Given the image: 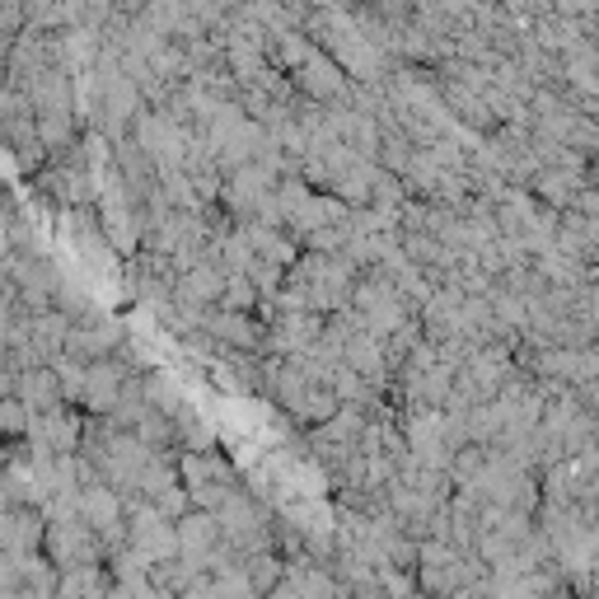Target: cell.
Segmentation results:
<instances>
[{"label": "cell", "instance_id": "cell-8", "mask_svg": "<svg viewBox=\"0 0 599 599\" xmlns=\"http://www.w3.org/2000/svg\"><path fill=\"white\" fill-rule=\"evenodd\" d=\"M571 188H576V178H562V174L543 178V197H548V202H571Z\"/></svg>", "mask_w": 599, "mask_h": 599}, {"label": "cell", "instance_id": "cell-4", "mask_svg": "<svg viewBox=\"0 0 599 599\" xmlns=\"http://www.w3.org/2000/svg\"><path fill=\"white\" fill-rule=\"evenodd\" d=\"M5 553H24V548H33L38 543V534H43V525L33 520V515L24 511H10V520H5Z\"/></svg>", "mask_w": 599, "mask_h": 599}, {"label": "cell", "instance_id": "cell-5", "mask_svg": "<svg viewBox=\"0 0 599 599\" xmlns=\"http://www.w3.org/2000/svg\"><path fill=\"white\" fill-rule=\"evenodd\" d=\"M305 89H309V94H319V99L337 94V71L328 66V61H309V71H305Z\"/></svg>", "mask_w": 599, "mask_h": 599}, {"label": "cell", "instance_id": "cell-9", "mask_svg": "<svg viewBox=\"0 0 599 599\" xmlns=\"http://www.w3.org/2000/svg\"><path fill=\"white\" fill-rule=\"evenodd\" d=\"M5 426H10V431H24V408H19V403H5Z\"/></svg>", "mask_w": 599, "mask_h": 599}, {"label": "cell", "instance_id": "cell-7", "mask_svg": "<svg viewBox=\"0 0 599 599\" xmlns=\"http://www.w3.org/2000/svg\"><path fill=\"white\" fill-rule=\"evenodd\" d=\"M225 300H230V309H249L253 305V281L249 277H230V286H225Z\"/></svg>", "mask_w": 599, "mask_h": 599}, {"label": "cell", "instance_id": "cell-3", "mask_svg": "<svg viewBox=\"0 0 599 599\" xmlns=\"http://www.w3.org/2000/svg\"><path fill=\"white\" fill-rule=\"evenodd\" d=\"M117 394H122V370L108 366V361H99V366L89 370V380H85V398H89V408H117Z\"/></svg>", "mask_w": 599, "mask_h": 599}, {"label": "cell", "instance_id": "cell-2", "mask_svg": "<svg viewBox=\"0 0 599 599\" xmlns=\"http://www.w3.org/2000/svg\"><path fill=\"white\" fill-rule=\"evenodd\" d=\"M220 534H225V529H220L216 511L183 515V525H178V543H183V553H206V548H211Z\"/></svg>", "mask_w": 599, "mask_h": 599}, {"label": "cell", "instance_id": "cell-6", "mask_svg": "<svg viewBox=\"0 0 599 599\" xmlns=\"http://www.w3.org/2000/svg\"><path fill=\"white\" fill-rule=\"evenodd\" d=\"M24 398H29L33 408H52V375H47V370H33V380L24 384Z\"/></svg>", "mask_w": 599, "mask_h": 599}, {"label": "cell", "instance_id": "cell-1", "mask_svg": "<svg viewBox=\"0 0 599 599\" xmlns=\"http://www.w3.org/2000/svg\"><path fill=\"white\" fill-rule=\"evenodd\" d=\"M132 543H136V553L150 557V562H169V553H174V548H183V543H178V529L164 525V511L155 506V501L136 511Z\"/></svg>", "mask_w": 599, "mask_h": 599}]
</instances>
